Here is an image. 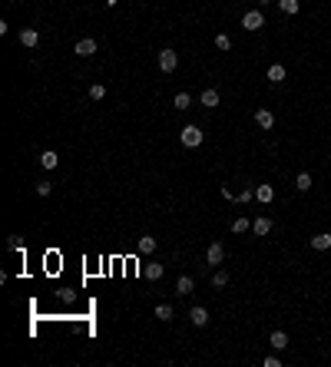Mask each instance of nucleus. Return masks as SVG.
<instances>
[{
	"mask_svg": "<svg viewBox=\"0 0 331 367\" xmlns=\"http://www.w3.org/2000/svg\"><path fill=\"white\" fill-rule=\"evenodd\" d=\"M73 53H76V56H93L96 53V40H93V37H83V40L73 47Z\"/></svg>",
	"mask_w": 331,
	"mask_h": 367,
	"instance_id": "nucleus-5",
	"label": "nucleus"
},
{
	"mask_svg": "<svg viewBox=\"0 0 331 367\" xmlns=\"http://www.w3.org/2000/svg\"><path fill=\"white\" fill-rule=\"evenodd\" d=\"M40 166H43V169H56V166H60V156H56L53 149H47L43 156H40Z\"/></svg>",
	"mask_w": 331,
	"mask_h": 367,
	"instance_id": "nucleus-17",
	"label": "nucleus"
},
{
	"mask_svg": "<svg viewBox=\"0 0 331 367\" xmlns=\"http://www.w3.org/2000/svg\"><path fill=\"white\" fill-rule=\"evenodd\" d=\"M142 275H146V278H149V281H159V278H162V275H166V268H162V265H159V262H152V265H146V268H142Z\"/></svg>",
	"mask_w": 331,
	"mask_h": 367,
	"instance_id": "nucleus-14",
	"label": "nucleus"
},
{
	"mask_svg": "<svg viewBox=\"0 0 331 367\" xmlns=\"http://www.w3.org/2000/svg\"><path fill=\"white\" fill-rule=\"evenodd\" d=\"M156 245H159V241L152 238V235H142L136 248H139V255H152V252H156Z\"/></svg>",
	"mask_w": 331,
	"mask_h": 367,
	"instance_id": "nucleus-12",
	"label": "nucleus"
},
{
	"mask_svg": "<svg viewBox=\"0 0 331 367\" xmlns=\"http://www.w3.org/2000/svg\"><path fill=\"white\" fill-rule=\"evenodd\" d=\"M212 285L215 288H225V285H229V275H225V272H215L212 275Z\"/></svg>",
	"mask_w": 331,
	"mask_h": 367,
	"instance_id": "nucleus-26",
	"label": "nucleus"
},
{
	"mask_svg": "<svg viewBox=\"0 0 331 367\" xmlns=\"http://www.w3.org/2000/svg\"><path fill=\"white\" fill-rule=\"evenodd\" d=\"M176 66H179V53H176V50H169V47H166L162 53H159V70H162V73H173Z\"/></svg>",
	"mask_w": 331,
	"mask_h": 367,
	"instance_id": "nucleus-2",
	"label": "nucleus"
},
{
	"mask_svg": "<svg viewBox=\"0 0 331 367\" xmlns=\"http://www.w3.org/2000/svg\"><path fill=\"white\" fill-rule=\"evenodd\" d=\"M255 195H259L262 205H268V202L275 199V189H272V185H259V189H255Z\"/></svg>",
	"mask_w": 331,
	"mask_h": 367,
	"instance_id": "nucleus-18",
	"label": "nucleus"
},
{
	"mask_svg": "<svg viewBox=\"0 0 331 367\" xmlns=\"http://www.w3.org/2000/svg\"><path fill=\"white\" fill-rule=\"evenodd\" d=\"M249 199H255V185H245V189L235 195V202H249Z\"/></svg>",
	"mask_w": 331,
	"mask_h": 367,
	"instance_id": "nucleus-25",
	"label": "nucleus"
},
{
	"mask_svg": "<svg viewBox=\"0 0 331 367\" xmlns=\"http://www.w3.org/2000/svg\"><path fill=\"white\" fill-rule=\"evenodd\" d=\"M268 344H272L275 351H285V347H288V334H285V331H272V337H268Z\"/></svg>",
	"mask_w": 331,
	"mask_h": 367,
	"instance_id": "nucleus-13",
	"label": "nucleus"
},
{
	"mask_svg": "<svg viewBox=\"0 0 331 367\" xmlns=\"http://www.w3.org/2000/svg\"><path fill=\"white\" fill-rule=\"evenodd\" d=\"M202 139H205V133L199 126H186V129H179V143L186 146V149H196V146H202Z\"/></svg>",
	"mask_w": 331,
	"mask_h": 367,
	"instance_id": "nucleus-1",
	"label": "nucleus"
},
{
	"mask_svg": "<svg viewBox=\"0 0 331 367\" xmlns=\"http://www.w3.org/2000/svg\"><path fill=\"white\" fill-rule=\"evenodd\" d=\"M189 321H192L196 327H205V324H209V311H205L202 304H196V308L189 311Z\"/></svg>",
	"mask_w": 331,
	"mask_h": 367,
	"instance_id": "nucleus-8",
	"label": "nucleus"
},
{
	"mask_svg": "<svg viewBox=\"0 0 331 367\" xmlns=\"http://www.w3.org/2000/svg\"><path fill=\"white\" fill-rule=\"evenodd\" d=\"M156 318L159 321H173V304H159V308H156Z\"/></svg>",
	"mask_w": 331,
	"mask_h": 367,
	"instance_id": "nucleus-23",
	"label": "nucleus"
},
{
	"mask_svg": "<svg viewBox=\"0 0 331 367\" xmlns=\"http://www.w3.org/2000/svg\"><path fill=\"white\" fill-rule=\"evenodd\" d=\"M192 288H196L192 275H179V281H176V295H192Z\"/></svg>",
	"mask_w": 331,
	"mask_h": 367,
	"instance_id": "nucleus-10",
	"label": "nucleus"
},
{
	"mask_svg": "<svg viewBox=\"0 0 331 367\" xmlns=\"http://www.w3.org/2000/svg\"><path fill=\"white\" fill-rule=\"evenodd\" d=\"M311 248H315V252H328V248H331V231H318V235H311Z\"/></svg>",
	"mask_w": 331,
	"mask_h": 367,
	"instance_id": "nucleus-7",
	"label": "nucleus"
},
{
	"mask_svg": "<svg viewBox=\"0 0 331 367\" xmlns=\"http://www.w3.org/2000/svg\"><path fill=\"white\" fill-rule=\"evenodd\" d=\"M252 231H255V235H268V231H272V218L259 215V218L252 222Z\"/></svg>",
	"mask_w": 331,
	"mask_h": 367,
	"instance_id": "nucleus-16",
	"label": "nucleus"
},
{
	"mask_svg": "<svg viewBox=\"0 0 331 367\" xmlns=\"http://www.w3.org/2000/svg\"><path fill=\"white\" fill-rule=\"evenodd\" d=\"M265 367H282V357H275V354H272V357H265Z\"/></svg>",
	"mask_w": 331,
	"mask_h": 367,
	"instance_id": "nucleus-29",
	"label": "nucleus"
},
{
	"mask_svg": "<svg viewBox=\"0 0 331 367\" xmlns=\"http://www.w3.org/2000/svg\"><path fill=\"white\" fill-rule=\"evenodd\" d=\"M219 89H202V106L205 109H215V106H219Z\"/></svg>",
	"mask_w": 331,
	"mask_h": 367,
	"instance_id": "nucleus-11",
	"label": "nucleus"
},
{
	"mask_svg": "<svg viewBox=\"0 0 331 367\" xmlns=\"http://www.w3.org/2000/svg\"><path fill=\"white\" fill-rule=\"evenodd\" d=\"M20 43H24V47H37V43H40V33L33 30V27H27V30H20Z\"/></svg>",
	"mask_w": 331,
	"mask_h": 367,
	"instance_id": "nucleus-15",
	"label": "nucleus"
},
{
	"mask_svg": "<svg viewBox=\"0 0 331 367\" xmlns=\"http://www.w3.org/2000/svg\"><path fill=\"white\" fill-rule=\"evenodd\" d=\"M295 189H298V192L311 189V172H298V176H295Z\"/></svg>",
	"mask_w": 331,
	"mask_h": 367,
	"instance_id": "nucleus-19",
	"label": "nucleus"
},
{
	"mask_svg": "<svg viewBox=\"0 0 331 367\" xmlns=\"http://www.w3.org/2000/svg\"><path fill=\"white\" fill-rule=\"evenodd\" d=\"M265 80H268V83H282V80H285V63H272V66L265 70Z\"/></svg>",
	"mask_w": 331,
	"mask_h": 367,
	"instance_id": "nucleus-9",
	"label": "nucleus"
},
{
	"mask_svg": "<svg viewBox=\"0 0 331 367\" xmlns=\"http://www.w3.org/2000/svg\"><path fill=\"white\" fill-rule=\"evenodd\" d=\"M255 123H259V129H272L275 126V112L272 109H255Z\"/></svg>",
	"mask_w": 331,
	"mask_h": 367,
	"instance_id": "nucleus-6",
	"label": "nucleus"
},
{
	"mask_svg": "<svg viewBox=\"0 0 331 367\" xmlns=\"http://www.w3.org/2000/svg\"><path fill=\"white\" fill-rule=\"evenodd\" d=\"M278 7H282V14H298L301 4L298 0H278Z\"/></svg>",
	"mask_w": 331,
	"mask_h": 367,
	"instance_id": "nucleus-21",
	"label": "nucleus"
},
{
	"mask_svg": "<svg viewBox=\"0 0 331 367\" xmlns=\"http://www.w3.org/2000/svg\"><path fill=\"white\" fill-rule=\"evenodd\" d=\"M215 47L219 50H232V40L225 37V33H219V37H215Z\"/></svg>",
	"mask_w": 331,
	"mask_h": 367,
	"instance_id": "nucleus-27",
	"label": "nucleus"
},
{
	"mask_svg": "<svg viewBox=\"0 0 331 367\" xmlns=\"http://www.w3.org/2000/svg\"><path fill=\"white\" fill-rule=\"evenodd\" d=\"M50 192H53V185H50V182H37V195H43V199H47Z\"/></svg>",
	"mask_w": 331,
	"mask_h": 367,
	"instance_id": "nucleus-28",
	"label": "nucleus"
},
{
	"mask_svg": "<svg viewBox=\"0 0 331 367\" xmlns=\"http://www.w3.org/2000/svg\"><path fill=\"white\" fill-rule=\"evenodd\" d=\"M222 262H225V248H222V241H212L205 248V265H222Z\"/></svg>",
	"mask_w": 331,
	"mask_h": 367,
	"instance_id": "nucleus-4",
	"label": "nucleus"
},
{
	"mask_svg": "<svg viewBox=\"0 0 331 367\" xmlns=\"http://www.w3.org/2000/svg\"><path fill=\"white\" fill-rule=\"evenodd\" d=\"M242 27L245 30H262V27H265V14H262V10H249V14L242 17Z\"/></svg>",
	"mask_w": 331,
	"mask_h": 367,
	"instance_id": "nucleus-3",
	"label": "nucleus"
},
{
	"mask_svg": "<svg viewBox=\"0 0 331 367\" xmlns=\"http://www.w3.org/2000/svg\"><path fill=\"white\" fill-rule=\"evenodd\" d=\"M189 103H192V96L186 93V89H182V93H176V106H179V109H189Z\"/></svg>",
	"mask_w": 331,
	"mask_h": 367,
	"instance_id": "nucleus-24",
	"label": "nucleus"
},
{
	"mask_svg": "<svg viewBox=\"0 0 331 367\" xmlns=\"http://www.w3.org/2000/svg\"><path fill=\"white\" fill-rule=\"evenodd\" d=\"M249 228H252V222H249L245 215H238L235 222H232V231H235V235H242V231H249Z\"/></svg>",
	"mask_w": 331,
	"mask_h": 367,
	"instance_id": "nucleus-20",
	"label": "nucleus"
},
{
	"mask_svg": "<svg viewBox=\"0 0 331 367\" xmlns=\"http://www.w3.org/2000/svg\"><path fill=\"white\" fill-rule=\"evenodd\" d=\"M265 4H272V0H259V7H265Z\"/></svg>",
	"mask_w": 331,
	"mask_h": 367,
	"instance_id": "nucleus-30",
	"label": "nucleus"
},
{
	"mask_svg": "<svg viewBox=\"0 0 331 367\" xmlns=\"http://www.w3.org/2000/svg\"><path fill=\"white\" fill-rule=\"evenodd\" d=\"M90 99H96V103L106 99V86H103V83H93V86H90Z\"/></svg>",
	"mask_w": 331,
	"mask_h": 367,
	"instance_id": "nucleus-22",
	"label": "nucleus"
}]
</instances>
